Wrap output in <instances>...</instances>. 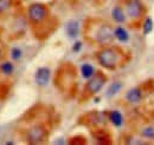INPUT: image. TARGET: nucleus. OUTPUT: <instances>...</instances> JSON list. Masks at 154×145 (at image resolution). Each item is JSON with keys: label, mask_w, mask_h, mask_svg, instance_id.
I'll use <instances>...</instances> for the list:
<instances>
[{"label": "nucleus", "mask_w": 154, "mask_h": 145, "mask_svg": "<svg viewBox=\"0 0 154 145\" xmlns=\"http://www.w3.org/2000/svg\"><path fill=\"white\" fill-rule=\"evenodd\" d=\"M121 50L115 46H103L96 52V59L98 64L107 70H115L121 64Z\"/></svg>", "instance_id": "obj_2"}, {"label": "nucleus", "mask_w": 154, "mask_h": 145, "mask_svg": "<svg viewBox=\"0 0 154 145\" xmlns=\"http://www.w3.org/2000/svg\"><path fill=\"white\" fill-rule=\"evenodd\" d=\"M108 119L115 127H121L123 125V116L117 110H112L108 113Z\"/></svg>", "instance_id": "obj_13"}, {"label": "nucleus", "mask_w": 154, "mask_h": 145, "mask_svg": "<svg viewBox=\"0 0 154 145\" xmlns=\"http://www.w3.org/2000/svg\"><path fill=\"white\" fill-rule=\"evenodd\" d=\"M48 138V131L43 125H33L26 132V139L30 144H40Z\"/></svg>", "instance_id": "obj_6"}, {"label": "nucleus", "mask_w": 154, "mask_h": 145, "mask_svg": "<svg viewBox=\"0 0 154 145\" xmlns=\"http://www.w3.org/2000/svg\"><path fill=\"white\" fill-rule=\"evenodd\" d=\"M154 28V21L151 17H146L143 19V22H142V33L143 36H148L149 33H152Z\"/></svg>", "instance_id": "obj_16"}, {"label": "nucleus", "mask_w": 154, "mask_h": 145, "mask_svg": "<svg viewBox=\"0 0 154 145\" xmlns=\"http://www.w3.org/2000/svg\"><path fill=\"white\" fill-rule=\"evenodd\" d=\"M5 144H7V145H12V144H14V143H13V142H6Z\"/></svg>", "instance_id": "obj_23"}, {"label": "nucleus", "mask_w": 154, "mask_h": 145, "mask_svg": "<svg viewBox=\"0 0 154 145\" xmlns=\"http://www.w3.org/2000/svg\"><path fill=\"white\" fill-rule=\"evenodd\" d=\"M65 33L69 38H77L79 34V22L71 19L65 24Z\"/></svg>", "instance_id": "obj_11"}, {"label": "nucleus", "mask_w": 154, "mask_h": 145, "mask_svg": "<svg viewBox=\"0 0 154 145\" xmlns=\"http://www.w3.org/2000/svg\"><path fill=\"white\" fill-rule=\"evenodd\" d=\"M50 78H51V70L46 66H42L37 69V71L35 73V81L38 86H46L50 81Z\"/></svg>", "instance_id": "obj_8"}, {"label": "nucleus", "mask_w": 154, "mask_h": 145, "mask_svg": "<svg viewBox=\"0 0 154 145\" xmlns=\"http://www.w3.org/2000/svg\"><path fill=\"white\" fill-rule=\"evenodd\" d=\"M95 73H96L95 67H94L91 64L84 63V64L81 65V74H82V77H83L84 79H87V80L90 79Z\"/></svg>", "instance_id": "obj_14"}, {"label": "nucleus", "mask_w": 154, "mask_h": 145, "mask_svg": "<svg viewBox=\"0 0 154 145\" xmlns=\"http://www.w3.org/2000/svg\"><path fill=\"white\" fill-rule=\"evenodd\" d=\"M126 100L129 104L137 105L142 102V91L139 87H133L126 93Z\"/></svg>", "instance_id": "obj_9"}, {"label": "nucleus", "mask_w": 154, "mask_h": 145, "mask_svg": "<svg viewBox=\"0 0 154 145\" xmlns=\"http://www.w3.org/2000/svg\"><path fill=\"white\" fill-rule=\"evenodd\" d=\"M114 37H115V39L117 41H120V43H122V44L128 43V41H129V38H131L128 31H127L123 26H121V25L116 26L115 28H114Z\"/></svg>", "instance_id": "obj_12"}, {"label": "nucleus", "mask_w": 154, "mask_h": 145, "mask_svg": "<svg viewBox=\"0 0 154 145\" xmlns=\"http://www.w3.org/2000/svg\"><path fill=\"white\" fill-rule=\"evenodd\" d=\"M21 57H23V51L20 50L19 47H13V49L11 50V58H12L14 61L20 60Z\"/></svg>", "instance_id": "obj_20"}, {"label": "nucleus", "mask_w": 154, "mask_h": 145, "mask_svg": "<svg viewBox=\"0 0 154 145\" xmlns=\"http://www.w3.org/2000/svg\"><path fill=\"white\" fill-rule=\"evenodd\" d=\"M87 120L84 122L87 125L90 126H101L106 123L107 118H108V113H103V112H98V111H93L90 113H88L85 116Z\"/></svg>", "instance_id": "obj_7"}, {"label": "nucleus", "mask_w": 154, "mask_h": 145, "mask_svg": "<svg viewBox=\"0 0 154 145\" xmlns=\"http://www.w3.org/2000/svg\"><path fill=\"white\" fill-rule=\"evenodd\" d=\"M66 1H74V0H66Z\"/></svg>", "instance_id": "obj_24"}, {"label": "nucleus", "mask_w": 154, "mask_h": 145, "mask_svg": "<svg viewBox=\"0 0 154 145\" xmlns=\"http://www.w3.org/2000/svg\"><path fill=\"white\" fill-rule=\"evenodd\" d=\"M0 69H1V71H2L4 74H7V75H8V74H11V73L13 72L14 66H13L12 63H10V61H5V63L1 64Z\"/></svg>", "instance_id": "obj_19"}, {"label": "nucleus", "mask_w": 154, "mask_h": 145, "mask_svg": "<svg viewBox=\"0 0 154 145\" xmlns=\"http://www.w3.org/2000/svg\"><path fill=\"white\" fill-rule=\"evenodd\" d=\"M12 6V0H0V13L6 12Z\"/></svg>", "instance_id": "obj_21"}, {"label": "nucleus", "mask_w": 154, "mask_h": 145, "mask_svg": "<svg viewBox=\"0 0 154 145\" xmlns=\"http://www.w3.org/2000/svg\"><path fill=\"white\" fill-rule=\"evenodd\" d=\"M106 83H107L106 74L102 72H96L90 79H88V83L85 84V87H84L83 92L87 94V97L95 96L102 90V87L104 86Z\"/></svg>", "instance_id": "obj_5"}, {"label": "nucleus", "mask_w": 154, "mask_h": 145, "mask_svg": "<svg viewBox=\"0 0 154 145\" xmlns=\"http://www.w3.org/2000/svg\"><path fill=\"white\" fill-rule=\"evenodd\" d=\"M122 87H123V84H122L121 81H114V83H112V84L109 85L107 92H106V97H107V98H113V97H115L116 94L122 90Z\"/></svg>", "instance_id": "obj_15"}, {"label": "nucleus", "mask_w": 154, "mask_h": 145, "mask_svg": "<svg viewBox=\"0 0 154 145\" xmlns=\"http://www.w3.org/2000/svg\"><path fill=\"white\" fill-rule=\"evenodd\" d=\"M127 18L132 21V24H140L142 19H145L146 14V7L142 4L141 0H125V6H123Z\"/></svg>", "instance_id": "obj_3"}, {"label": "nucleus", "mask_w": 154, "mask_h": 145, "mask_svg": "<svg viewBox=\"0 0 154 145\" xmlns=\"http://www.w3.org/2000/svg\"><path fill=\"white\" fill-rule=\"evenodd\" d=\"M49 17V8L40 2H35L32 5H30L29 10H27V18L29 20L35 24L38 25L42 24L43 21H45Z\"/></svg>", "instance_id": "obj_4"}, {"label": "nucleus", "mask_w": 154, "mask_h": 145, "mask_svg": "<svg viewBox=\"0 0 154 145\" xmlns=\"http://www.w3.org/2000/svg\"><path fill=\"white\" fill-rule=\"evenodd\" d=\"M81 50H82V43H81V41H76V43L72 45V52L78 53Z\"/></svg>", "instance_id": "obj_22"}, {"label": "nucleus", "mask_w": 154, "mask_h": 145, "mask_svg": "<svg viewBox=\"0 0 154 145\" xmlns=\"http://www.w3.org/2000/svg\"><path fill=\"white\" fill-rule=\"evenodd\" d=\"M85 33L91 41L101 46H108L115 39L112 26L102 20H90V25H87L85 27Z\"/></svg>", "instance_id": "obj_1"}, {"label": "nucleus", "mask_w": 154, "mask_h": 145, "mask_svg": "<svg viewBox=\"0 0 154 145\" xmlns=\"http://www.w3.org/2000/svg\"><path fill=\"white\" fill-rule=\"evenodd\" d=\"M112 18L119 25L125 24L127 21V14H126L125 8L122 6H119V5L114 6L112 10Z\"/></svg>", "instance_id": "obj_10"}, {"label": "nucleus", "mask_w": 154, "mask_h": 145, "mask_svg": "<svg viewBox=\"0 0 154 145\" xmlns=\"http://www.w3.org/2000/svg\"><path fill=\"white\" fill-rule=\"evenodd\" d=\"M94 136H95V138L97 139V142L101 143V144H107V143L104 142V139H107V141L110 142V137H109V136L107 135V132H106L104 130H102V129H98L96 132H94Z\"/></svg>", "instance_id": "obj_17"}, {"label": "nucleus", "mask_w": 154, "mask_h": 145, "mask_svg": "<svg viewBox=\"0 0 154 145\" xmlns=\"http://www.w3.org/2000/svg\"><path fill=\"white\" fill-rule=\"evenodd\" d=\"M141 136L146 139H154V127L146 126L141 130Z\"/></svg>", "instance_id": "obj_18"}]
</instances>
